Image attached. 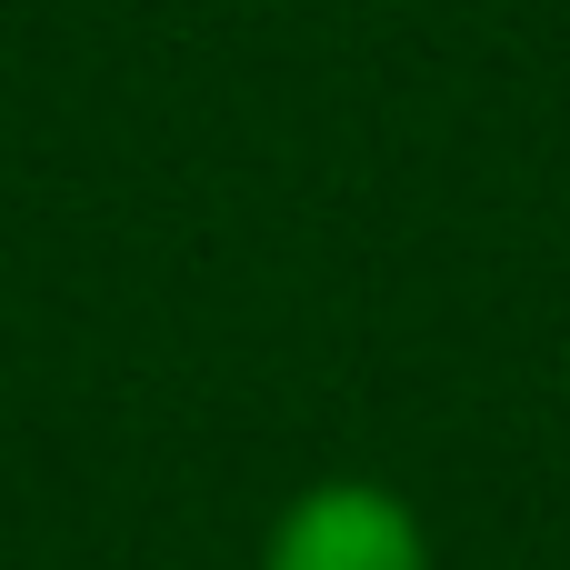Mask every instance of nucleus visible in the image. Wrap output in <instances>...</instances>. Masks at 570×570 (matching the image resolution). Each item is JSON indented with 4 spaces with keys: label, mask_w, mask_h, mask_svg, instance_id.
I'll return each instance as SVG.
<instances>
[{
    "label": "nucleus",
    "mask_w": 570,
    "mask_h": 570,
    "mask_svg": "<svg viewBox=\"0 0 570 570\" xmlns=\"http://www.w3.org/2000/svg\"><path fill=\"white\" fill-rule=\"evenodd\" d=\"M261 570H431V531L381 481H321L271 521Z\"/></svg>",
    "instance_id": "f257e3e1"
}]
</instances>
